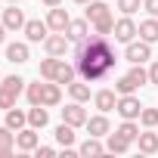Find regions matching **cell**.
Here are the masks:
<instances>
[{
	"label": "cell",
	"instance_id": "6da1fadb",
	"mask_svg": "<svg viewBox=\"0 0 158 158\" xmlns=\"http://www.w3.org/2000/svg\"><path fill=\"white\" fill-rule=\"evenodd\" d=\"M118 56L109 44V34H87L84 40H77V50H74V68L84 81L96 84V81H106L112 74Z\"/></svg>",
	"mask_w": 158,
	"mask_h": 158
},
{
	"label": "cell",
	"instance_id": "7a4b0ae2",
	"mask_svg": "<svg viewBox=\"0 0 158 158\" xmlns=\"http://www.w3.org/2000/svg\"><path fill=\"white\" fill-rule=\"evenodd\" d=\"M124 59H127L130 65H143V62H149V59H152V44H146L143 37H139V40H130L127 50H124Z\"/></svg>",
	"mask_w": 158,
	"mask_h": 158
},
{
	"label": "cell",
	"instance_id": "3957f363",
	"mask_svg": "<svg viewBox=\"0 0 158 158\" xmlns=\"http://www.w3.org/2000/svg\"><path fill=\"white\" fill-rule=\"evenodd\" d=\"M115 40H121V44H130V40H136L139 37V25L130 19V16H121V19H115Z\"/></svg>",
	"mask_w": 158,
	"mask_h": 158
},
{
	"label": "cell",
	"instance_id": "277c9868",
	"mask_svg": "<svg viewBox=\"0 0 158 158\" xmlns=\"http://www.w3.org/2000/svg\"><path fill=\"white\" fill-rule=\"evenodd\" d=\"M68 47H71V37H68L65 31H50V37L44 40L47 56H65V53H68Z\"/></svg>",
	"mask_w": 158,
	"mask_h": 158
},
{
	"label": "cell",
	"instance_id": "5b68a950",
	"mask_svg": "<svg viewBox=\"0 0 158 158\" xmlns=\"http://www.w3.org/2000/svg\"><path fill=\"white\" fill-rule=\"evenodd\" d=\"M87 112H84V102H77V99H71L65 109H62V121L65 124H71V127H87Z\"/></svg>",
	"mask_w": 158,
	"mask_h": 158
},
{
	"label": "cell",
	"instance_id": "8992f818",
	"mask_svg": "<svg viewBox=\"0 0 158 158\" xmlns=\"http://www.w3.org/2000/svg\"><path fill=\"white\" fill-rule=\"evenodd\" d=\"M115 112H118L121 118H133V121H139L143 102H139L133 93H124V96H118V106H115Z\"/></svg>",
	"mask_w": 158,
	"mask_h": 158
},
{
	"label": "cell",
	"instance_id": "52a82bcc",
	"mask_svg": "<svg viewBox=\"0 0 158 158\" xmlns=\"http://www.w3.org/2000/svg\"><path fill=\"white\" fill-rule=\"evenodd\" d=\"M37 146H40V133H37V127L25 124L22 130H16V149H22V152H34Z\"/></svg>",
	"mask_w": 158,
	"mask_h": 158
},
{
	"label": "cell",
	"instance_id": "ba28073f",
	"mask_svg": "<svg viewBox=\"0 0 158 158\" xmlns=\"http://www.w3.org/2000/svg\"><path fill=\"white\" fill-rule=\"evenodd\" d=\"M22 31H25V40H28V44H44V40L50 37V25L40 22V19H28Z\"/></svg>",
	"mask_w": 158,
	"mask_h": 158
},
{
	"label": "cell",
	"instance_id": "9c48e42d",
	"mask_svg": "<svg viewBox=\"0 0 158 158\" xmlns=\"http://www.w3.org/2000/svg\"><path fill=\"white\" fill-rule=\"evenodd\" d=\"M0 22L6 25V31H22L28 19H25V13H22V10H19L16 3H10V6L3 10V19H0Z\"/></svg>",
	"mask_w": 158,
	"mask_h": 158
},
{
	"label": "cell",
	"instance_id": "30bf717a",
	"mask_svg": "<svg viewBox=\"0 0 158 158\" xmlns=\"http://www.w3.org/2000/svg\"><path fill=\"white\" fill-rule=\"evenodd\" d=\"M68 22H71V16H68L62 6H50V13H47V25H50V31H65Z\"/></svg>",
	"mask_w": 158,
	"mask_h": 158
},
{
	"label": "cell",
	"instance_id": "8fae6325",
	"mask_svg": "<svg viewBox=\"0 0 158 158\" xmlns=\"http://www.w3.org/2000/svg\"><path fill=\"white\" fill-rule=\"evenodd\" d=\"M93 102H96V109H99V112H112V109L118 106V90L102 87V90H96V93H93Z\"/></svg>",
	"mask_w": 158,
	"mask_h": 158
},
{
	"label": "cell",
	"instance_id": "7c38bea8",
	"mask_svg": "<svg viewBox=\"0 0 158 158\" xmlns=\"http://www.w3.org/2000/svg\"><path fill=\"white\" fill-rule=\"evenodd\" d=\"M84 16H87V22H90V25H96L99 19L112 16V10H109V3H106V0H90V3H87V10H84Z\"/></svg>",
	"mask_w": 158,
	"mask_h": 158
},
{
	"label": "cell",
	"instance_id": "4fadbf2b",
	"mask_svg": "<svg viewBox=\"0 0 158 158\" xmlns=\"http://www.w3.org/2000/svg\"><path fill=\"white\" fill-rule=\"evenodd\" d=\"M40 102H44L47 109L59 106V102H62V84H56V81H47V84H44V93H40Z\"/></svg>",
	"mask_w": 158,
	"mask_h": 158
},
{
	"label": "cell",
	"instance_id": "5bb4252c",
	"mask_svg": "<svg viewBox=\"0 0 158 158\" xmlns=\"http://www.w3.org/2000/svg\"><path fill=\"white\" fill-rule=\"evenodd\" d=\"M87 130H90V136H109L112 133V124H109V118H106V112L102 115H93V118H87Z\"/></svg>",
	"mask_w": 158,
	"mask_h": 158
},
{
	"label": "cell",
	"instance_id": "9a60e30c",
	"mask_svg": "<svg viewBox=\"0 0 158 158\" xmlns=\"http://www.w3.org/2000/svg\"><path fill=\"white\" fill-rule=\"evenodd\" d=\"M6 59H10L13 65H22V62H28V59H31V53H28V44H22V40H16V44H6Z\"/></svg>",
	"mask_w": 158,
	"mask_h": 158
},
{
	"label": "cell",
	"instance_id": "2e32d148",
	"mask_svg": "<svg viewBox=\"0 0 158 158\" xmlns=\"http://www.w3.org/2000/svg\"><path fill=\"white\" fill-rule=\"evenodd\" d=\"M65 34H68L74 44H77V40H84V37L90 34V22H87V16H84V19H71L68 28H65Z\"/></svg>",
	"mask_w": 158,
	"mask_h": 158
},
{
	"label": "cell",
	"instance_id": "e0dca14e",
	"mask_svg": "<svg viewBox=\"0 0 158 158\" xmlns=\"http://www.w3.org/2000/svg\"><path fill=\"white\" fill-rule=\"evenodd\" d=\"M77 152H81L84 158H96V155H106V146L99 143V136H87L81 146H77Z\"/></svg>",
	"mask_w": 158,
	"mask_h": 158
},
{
	"label": "cell",
	"instance_id": "ac0fdd59",
	"mask_svg": "<svg viewBox=\"0 0 158 158\" xmlns=\"http://www.w3.org/2000/svg\"><path fill=\"white\" fill-rule=\"evenodd\" d=\"M28 124L37 127V130H44V127L50 124V112H47V106H31V109H28Z\"/></svg>",
	"mask_w": 158,
	"mask_h": 158
},
{
	"label": "cell",
	"instance_id": "d6986e66",
	"mask_svg": "<svg viewBox=\"0 0 158 158\" xmlns=\"http://www.w3.org/2000/svg\"><path fill=\"white\" fill-rule=\"evenodd\" d=\"M139 37L146 44H158V19L155 16H149V19L139 22Z\"/></svg>",
	"mask_w": 158,
	"mask_h": 158
},
{
	"label": "cell",
	"instance_id": "ffe728a7",
	"mask_svg": "<svg viewBox=\"0 0 158 158\" xmlns=\"http://www.w3.org/2000/svg\"><path fill=\"white\" fill-rule=\"evenodd\" d=\"M68 93H71V99H77V102H90V81H84V77H81V81H71L68 84Z\"/></svg>",
	"mask_w": 158,
	"mask_h": 158
},
{
	"label": "cell",
	"instance_id": "44dd1931",
	"mask_svg": "<svg viewBox=\"0 0 158 158\" xmlns=\"http://www.w3.org/2000/svg\"><path fill=\"white\" fill-rule=\"evenodd\" d=\"M130 149V139L127 136H121L118 130L115 133H109V143H106V152H112V155H124Z\"/></svg>",
	"mask_w": 158,
	"mask_h": 158
},
{
	"label": "cell",
	"instance_id": "7402d4cb",
	"mask_svg": "<svg viewBox=\"0 0 158 158\" xmlns=\"http://www.w3.org/2000/svg\"><path fill=\"white\" fill-rule=\"evenodd\" d=\"M136 146H139V152H146V155H155L158 152V133H152V130H139V136H136Z\"/></svg>",
	"mask_w": 158,
	"mask_h": 158
},
{
	"label": "cell",
	"instance_id": "603a6c76",
	"mask_svg": "<svg viewBox=\"0 0 158 158\" xmlns=\"http://www.w3.org/2000/svg\"><path fill=\"white\" fill-rule=\"evenodd\" d=\"M25 77H19V74H10V77H3V81H0V87H3L6 93H13L16 99H19V93H25Z\"/></svg>",
	"mask_w": 158,
	"mask_h": 158
},
{
	"label": "cell",
	"instance_id": "cb8c5ba5",
	"mask_svg": "<svg viewBox=\"0 0 158 158\" xmlns=\"http://www.w3.org/2000/svg\"><path fill=\"white\" fill-rule=\"evenodd\" d=\"M59 62H62V56H47V59L40 62V77H44V81H56Z\"/></svg>",
	"mask_w": 158,
	"mask_h": 158
},
{
	"label": "cell",
	"instance_id": "d4e9b609",
	"mask_svg": "<svg viewBox=\"0 0 158 158\" xmlns=\"http://www.w3.org/2000/svg\"><path fill=\"white\" fill-rule=\"evenodd\" d=\"M25 124H28V112H22V109L13 106V109L6 112V127H10V130H22Z\"/></svg>",
	"mask_w": 158,
	"mask_h": 158
},
{
	"label": "cell",
	"instance_id": "484cf974",
	"mask_svg": "<svg viewBox=\"0 0 158 158\" xmlns=\"http://www.w3.org/2000/svg\"><path fill=\"white\" fill-rule=\"evenodd\" d=\"M74 74H77V68L62 59V62H59V71H56V84H65V87H68V84L74 81Z\"/></svg>",
	"mask_w": 158,
	"mask_h": 158
},
{
	"label": "cell",
	"instance_id": "4316f807",
	"mask_svg": "<svg viewBox=\"0 0 158 158\" xmlns=\"http://www.w3.org/2000/svg\"><path fill=\"white\" fill-rule=\"evenodd\" d=\"M56 143H59L62 149H65V146H74V127L62 121V124L56 127Z\"/></svg>",
	"mask_w": 158,
	"mask_h": 158
},
{
	"label": "cell",
	"instance_id": "83f0119b",
	"mask_svg": "<svg viewBox=\"0 0 158 158\" xmlns=\"http://www.w3.org/2000/svg\"><path fill=\"white\" fill-rule=\"evenodd\" d=\"M40 93H44L40 77H37L34 84H25V96H28V102H31V106H44V102H40Z\"/></svg>",
	"mask_w": 158,
	"mask_h": 158
},
{
	"label": "cell",
	"instance_id": "f1b7e54d",
	"mask_svg": "<svg viewBox=\"0 0 158 158\" xmlns=\"http://www.w3.org/2000/svg\"><path fill=\"white\" fill-rule=\"evenodd\" d=\"M118 133H121V136H127L130 143H136V136H139V124H136L133 118H124V124L118 127Z\"/></svg>",
	"mask_w": 158,
	"mask_h": 158
},
{
	"label": "cell",
	"instance_id": "f546056e",
	"mask_svg": "<svg viewBox=\"0 0 158 158\" xmlns=\"http://www.w3.org/2000/svg\"><path fill=\"white\" fill-rule=\"evenodd\" d=\"M127 77H130V81H133V84H136V90H139V87H143V84H149V71H146V68H143V65H133V68H130V71H127Z\"/></svg>",
	"mask_w": 158,
	"mask_h": 158
},
{
	"label": "cell",
	"instance_id": "4dcf8cb0",
	"mask_svg": "<svg viewBox=\"0 0 158 158\" xmlns=\"http://www.w3.org/2000/svg\"><path fill=\"white\" fill-rule=\"evenodd\" d=\"M139 124H143V127H158V109H146V106H143Z\"/></svg>",
	"mask_w": 158,
	"mask_h": 158
},
{
	"label": "cell",
	"instance_id": "1f68e13d",
	"mask_svg": "<svg viewBox=\"0 0 158 158\" xmlns=\"http://www.w3.org/2000/svg\"><path fill=\"white\" fill-rule=\"evenodd\" d=\"M115 90H118V96H124V93H136V84L124 74V77H118V81H115Z\"/></svg>",
	"mask_w": 158,
	"mask_h": 158
},
{
	"label": "cell",
	"instance_id": "d6a6232c",
	"mask_svg": "<svg viewBox=\"0 0 158 158\" xmlns=\"http://www.w3.org/2000/svg\"><path fill=\"white\" fill-rule=\"evenodd\" d=\"M93 31H96V34H112V31H115V16H106V19H99V22L93 25Z\"/></svg>",
	"mask_w": 158,
	"mask_h": 158
},
{
	"label": "cell",
	"instance_id": "836d02e7",
	"mask_svg": "<svg viewBox=\"0 0 158 158\" xmlns=\"http://www.w3.org/2000/svg\"><path fill=\"white\" fill-rule=\"evenodd\" d=\"M3 146H16V130H10L6 124H0V149Z\"/></svg>",
	"mask_w": 158,
	"mask_h": 158
},
{
	"label": "cell",
	"instance_id": "e575fe53",
	"mask_svg": "<svg viewBox=\"0 0 158 158\" xmlns=\"http://www.w3.org/2000/svg\"><path fill=\"white\" fill-rule=\"evenodd\" d=\"M139 6H143V0H118V10H121L124 16H133Z\"/></svg>",
	"mask_w": 158,
	"mask_h": 158
},
{
	"label": "cell",
	"instance_id": "d590c367",
	"mask_svg": "<svg viewBox=\"0 0 158 158\" xmlns=\"http://www.w3.org/2000/svg\"><path fill=\"white\" fill-rule=\"evenodd\" d=\"M13 106H16V96H13V93H6L3 87H0V109H3V112H10Z\"/></svg>",
	"mask_w": 158,
	"mask_h": 158
},
{
	"label": "cell",
	"instance_id": "8d00e7d4",
	"mask_svg": "<svg viewBox=\"0 0 158 158\" xmlns=\"http://www.w3.org/2000/svg\"><path fill=\"white\" fill-rule=\"evenodd\" d=\"M143 10H146L149 16H155V19H158V0H143Z\"/></svg>",
	"mask_w": 158,
	"mask_h": 158
},
{
	"label": "cell",
	"instance_id": "74e56055",
	"mask_svg": "<svg viewBox=\"0 0 158 158\" xmlns=\"http://www.w3.org/2000/svg\"><path fill=\"white\" fill-rule=\"evenodd\" d=\"M34 152H37V158H53V155H56V149H53V146H37Z\"/></svg>",
	"mask_w": 158,
	"mask_h": 158
},
{
	"label": "cell",
	"instance_id": "f35d334b",
	"mask_svg": "<svg viewBox=\"0 0 158 158\" xmlns=\"http://www.w3.org/2000/svg\"><path fill=\"white\" fill-rule=\"evenodd\" d=\"M149 84H155V87H158V59L149 65Z\"/></svg>",
	"mask_w": 158,
	"mask_h": 158
},
{
	"label": "cell",
	"instance_id": "ab89813d",
	"mask_svg": "<svg viewBox=\"0 0 158 158\" xmlns=\"http://www.w3.org/2000/svg\"><path fill=\"white\" fill-rule=\"evenodd\" d=\"M0 158H13V146H3V149H0Z\"/></svg>",
	"mask_w": 158,
	"mask_h": 158
},
{
	"label": "cell",
	"instance_id": "60d3db41",
	"mask_svg": "<svg viewBox=\"0 0 158 158\" xmlns=\"http://www.w3.org/2000/svg\"><path fill=\"white\" fill-rule=\"evenodd\" d=\"M3 44H6V25L0 22V47H3Z\"/></svg>",
	"mask_w": 158,
	"mask_h": 158
},
{
	"label": "cell",
	"instance_id": "b9f144b4",
	"mask_svg": "<svg viewBox=\"0 0 158 158\" xmlns=\"http://www.w3.org/2000/svg\"><path fill=\"white\" fill-rule=\"evenodd\" d=\"M44 6H62V0H40Z\"/></svg>",
	"mask_w": 158,
	"mask_h": 158
},
{
	"label": "cell",
	"instance_id": "7bdbcfd3",
	"mask_svg": "<svg viewBox=\"0 0 158 158\" xmlns=\"http://www.w3.org/2000/svg\"><path fill=\"white\" fill-rule=\"evenodd\" d=\"M74 3H81V6H87V3H90V0H74Z\"/></svg>",
	"mask_w": 158,
	"mask_h": 158
},
{
	"label": "cell",
	"instance_id": "ee69618b",
	"mask_svg": "<svg viewBox=\"0 0 158 158\" xmlns=\"http://www.w3.org/2000/svg\"><path fill=\"white\" fill-rule=\"evenodd\" d=\"M10 3H19V0H10Z\"/></svg>",
	"mask_w": 158,
	"mask_h": 158
},
{
	"label": "cell",
	"instance_id": "f6af8a7d",
	"mask_svg": "<svg viewBox=\"0 0 158 158\" xmlns=\"http://www.w3.org/2000/svg\"><path fill=\"white\" fill-rule=\"evenodd\" d=\"M0 81H3V74H0Z\"/></svg>",
	"mask_w": 158,
	"mask_h": 158
}]
</instances>
